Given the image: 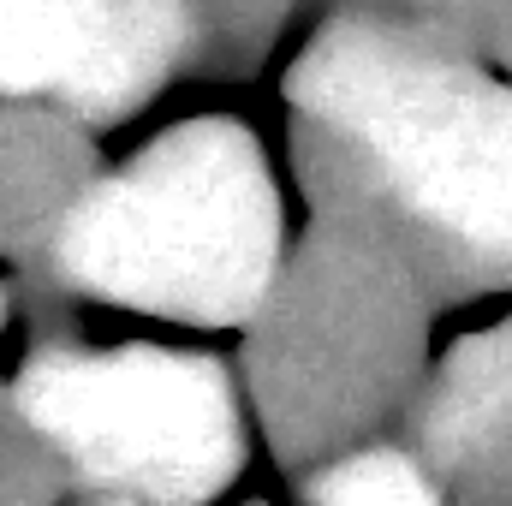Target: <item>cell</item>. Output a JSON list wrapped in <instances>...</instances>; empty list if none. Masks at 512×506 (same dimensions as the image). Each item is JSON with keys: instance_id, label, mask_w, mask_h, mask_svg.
<instances>
[{"instance_id": "obj_1", "label": "cell", "mask_w": 512, "mask_h": 506, "mask_svg": "<svg viewBox=\"0 0 512 506\" xmlns=\"http://www.w3.org/2000/svg\"><path fill=\"white\" fill-rule=\"evenodd\" d=\"M280 209L256 143L227 120L179 126L72 197L48 233L54 280L185 322H239L268 298Z\"/></svg>"}, {"instance_id": "obj_2", "label": "cell", "mask_w": 512, "mask_h": 506, "mask_svg": "<svg viewBox=\"0 0 512 506\" xmlns=\"http://www.w3.org/2000/svg\"><path fill=\"white\" fill-rule=\"evenodd\" d=\"M298 102L387 203L471 268L512 274V90L370 24L334 30Z\"/></svg>"}, {"instance_id": "obj_3", "label": "cell", "mask_w": 512, "mask_h": 506, "mask_svg": "<svg viewBox=\"0 0 512 506\" xmlns=\"http://www.w3.org/2000/svg\"><path fill=\"white\" fill-rule=\"evenodd\" d=\"M12 405L84 483L143 506L215 501L245 453L227 376L161 346H54L24 364Z\"/></svg>"}, {"instance_id": "obj_4", "label": "cell", "mask_w": 512, "mask_h": 506, "mask_svg": "<svg viewBox=\"0 0 512 506\" xmlns=\"http://www.w3.org/2000/svg\"><path fill=\"white\" fill-rule=\"evenodd\" d=\"M191 42L179 0H0V96L120 114Z\"/></svg>"}, {"instance_id": "obj_5", "label": "cell", "mask_w": 512, "mask_h": 506, "mask_svg": "<svg viewBox=\"0 0 512 506\" xmlns=\"http://www.w3.org/2000/svg\"><path fill=\"white\" fill-rule=\"evenodd\" d=\"M316 506H441V501H435V483L423 477L417 459L376 447V453H352L334 471H322Z\"/></svg>"}, {"instance_id": "obj_6", "label": "cell", "mask_w": 512, "mask_h": 506, "mask_svg": "<svg viewBox=\"0 0 512 506\" xmlns=\"http://www.w3.org/2000/svg\"><path fill=\"white\" fill-rule=\"evenodd\" d=\"M90 506H143V501H126V495H102V501H90Z\"/></svg>"}]
</instances>
